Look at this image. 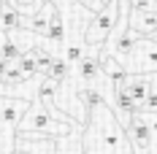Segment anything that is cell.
I'll return each instance as SVG.
<instances>
[{
  "label": "cell",
  "instance_id": "cell-7",
  "mask_svg": "<svg viewBox=\"0 0 157 154\" xmlns=\"http://www.w3.org/2000/svg\"><path fill=\"white\" fill-rule=\"evenodd\" d=\"M16 152L25 154H54L57 152V141L54 138H44V135H16Z\"/></svg>",
  "mask_w": 157,
  "mask_h": 154
},
{
  "label": "cell",
  "instance_id": "cell-16",
  "mask_svg": "<svg viewBox=\"0 0 157 154\" xmlns=\"http://www.w3.org/2000/svg\"><path fill=\"white\" fill-rule=\"evenodd\" d=\"M146 41H149V43H152V46L157 49V32H152V35H149V38H146Z\"/></svg>",
  "mask_w": 157,
  "mask_h": 154
},
{
  "label": "cell",
  "instance_id": "cell-6",
  "mask_svg": "<svg viewBox=\"0 0 157 154\" xmlns=\"http://www.w3.org/2000/svg\"><path fill=\"white\" fill-rule=\"evenodd\" d=\"M127 70H130V76H152V73H157V49L146 38L138 41L133 57L127 60Z\"/></svg>",
  "mask_w": 157,
  "mask_h": 154
},
{
  "label": "cell",
  "instance_id": "cell-1",
  "mask_svg": "<svg viewBox=\"0 0 157 154\" xmlns=\"http://www.w3.org/2000/svg\"><path fill=\"white\" fill-rule=\"evenodd\" d=\"M81 149L84 154H133L125 127L119 124L109 106L90 108V116L81 133Z\"/></svg>",
  "mask_w": 157,
  "mask_h": 154
},
{
  "label": "cell",
  "instance_id": "cell-4",
  "mask_svg": "<svg viewBox=\"0 0 157 154\" xmlns=\"http://www.w3.org/2000/svg\"><path fill=\"white\" fill-rule=\"evenodd\" d=\"M30 103L16 97H0V154L16 152V127L27 114Z\"/></svg>",
  "mask_w": 157,
  "mask_h": 154
},
{
  "label": "cell",
  "instance_id": "cell-14",
  "mask_svg": "<svg viewBox=\"0 0 157 154\" xmlns=\"http://www.w3.org/2000/svg\"><path fill=\"white\" fill-rule=\"evenodd\" d=\"M138 116H141V122L152 130V135L157 138V114H138Z\"/></svg>",
  "mask_w": 157,
  "mask_h": 154
},
{
  "label": "cell",
  "instance_id": "cell-15",
  "mask_svg": "<svg viewBox=\"0 0 157 154\" xmlns=\"http://www.w3.org/2000/svg\"><path fill=\"white\" fill-rule=\"evenodd\" d=\"M76 3H78V6H84L87 11H92V14H98V11L103 8V6H100V0H76Z\"/></svg>",
  "mask_w": 157,
  "mask_h": 154
},
{
  "label": "cell",
  "instance_id": "cell-13",
  "mask_svg": "<svg viewBox=\"0 0 157 154\" xmlns=\"http://www.w3.org/2000/svg\"><path fill=\"white\" fill-rule=\"evenodd\" d=\"M133 14H144V11H157V0H127Z\"/></svg>",
  "mask_w": 157,
  "mask_h": 154
},
{
  "label": "cell",
  "instance_id": "cell-2",
  "mask_svg": "<svg viewBox=\"0 0 157 154\" xmlns=\"http://www.w3.org/2000/svg\"><path fill=\"white\" fill-rule=\"evenodd\" d=\"M76 127H81V124L57 122V119H54V116H52L44 106L30 103L27 114L22 116V122H19V127H16V135H27V133H33V135H44V138L60 141V138H65V135H71Z\"/></svg>",
  "mask_w": 157,
  "mask_h": 154
},
{
  "label": "cell",
  "instance_id": "cell-11",
  "mask_svg": "<svg viewBox=\"0 0 157 154\" xmlns=\"http://www.w3.org/2000/svg\"><path fill=\"white\" fill-rule=\"evenodd\" d=\"M81 133H84V127H76L71 135L60 138L54 154H84V149H81Z\"/></svg>",
  "mask_w": 157,
  "mask_h": 154
},
{
  "label": "cell",
  "instance_id": "cell-3",
  "mask_svg": "<svg viewBox=\"0 0 157 154\" xmlns=\"http://www.w3.org/2000/svg\"><path fill=\"white\" fill-rule=\"evenodd\" d=\"M117 19H119V0H114L109 6H103L98 14H92L87 30H84V46H87L90 54H100L103 51L106 41H109L111 32H114Z\"/></svg>",
  "mask_w": 157,
  "mask_h": 154
},
{
  "label": "cell",
  "instance_id": "cell-8",
  "mask_svg": "<svg viewBox=\"0 0 157 154\" xmlns=\"http://www.w3.org/2000/svg\"><path fill=\"white\" fill-rule=\"evenodd\" d=\"M54 16H57V6H54V3H46L33 19H25V30L33 32V35H38V38H44L49 32V24H52Z\"/></svg>",
  "mask_w": 157,
  "mask_h": 154
},
{
  "label": "cell",
  "instance_id": "cell-9",
  "mask_svg": "<svg viewBox=\"0 0 157 154\" xmlns=\"http://www.w3.org/2000/svg\"><path fill=\"white\" fill-rule=\"evenodd\" d=\"M119 89L136 103V108H141L146 103V97H149V76H130Z\"/></svg>",
  "mask_w": 157,
  "mask_h": 154
},
{
  "label": "cell",
  "instance_id": "cell-5",
  "mask_svg": "<svg viewBox=\"0 0 157 154\" xmlns=\"http://www.w3.org/2000/svg\"><path fill=\"white\" fill-rule=\"evenodd\" d=\"M125 135L133 154H157V138L152 135V130L141 122L138 114L130 116V122L125 124Z\"/></svg>",
  "mask_w": 157,
  "mask_h": 154
},
{
  "label": "cell",
  "instance_id": "cell-17",
  "mask_svg": "<svg viewBox=\"0 0 157 154\" xmlns=\"http://www.w3.org/2000/svg\"><path fill=\"white\" fill-rule=\"evenodd\" d=\"M109 3H114V0H100V6H109Z\"/></svg>",
  "mask_w": 157,
  "mask_h": 154
},
{
  "label": "cell",
  "instance_id": "cell-18",
  "mask_svg": "<svg viewBox=\"0 0 157 154\" xmlns=\"http://www.w3.org/2000/svg\"><path fill=\"white\" fill-rule=\"evenodd\" d=\"M14 154H25V152H14Z\"/></svg>",
  "mask_w": 157,
  "mask_h": 154
},
{
  "label": "cell",
  "instance_id": "cell-12",
  "mask_svg": "<svg viewBox=\"0 0 157 154\" xmlns=\"http://www.w3.org/2000/svg\"><path fill=\"white\" fill-rule=\"evenodd\" d=\"M16 30H25V16H22L11 3H8V6H6V11H3L0 32H16Z\"/></svg>",
  "mask_w": 157,
  "mask_h": 154
},
{
  "label": "cell",
  "instance_id": "cell-10",
  "mask_svg": "<svg viewBox=\"0 0 157 154\" xmlns=\"http://www.w3.org/2000/svg\"><path fill=\"white\" fill-rule=\"evenodd\" d=\"M127 24L138 38H149L152 32H157V11H144V14H133L130 11Z\"/></svg>",
  "mask_w": 157,
  "mask_h": 154
}]
</instances>
